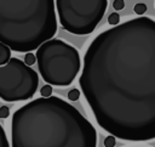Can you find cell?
<instances>
[{
  "instance_id": "5",
  "label": "cell",
  "mask_w": 155,
  "mask_h": 147,
  "mask_svg": "<svg viewBox=\"0 0 155 147\" xmlns=\"http://www.w3.org/2000/svg\"><path fill=\"white\" fill-rule=\"evenodd\" d=\"M107 7L108 0H56L61 26L75 35L91 34Z\"/></svg>"
},
{
  "instance_id": "11",
  "label": "cell",
  "mask_w": 155,
  "mask_h": 147,
  "mask_svg": "<svg viewBox=\"0 0 155 147\" xmlns=\"http://www.w3.org/2000/svg\"><path fill=\"white\" fill-rule=\"evenodd\" d=\"M36 62V55L31 53V52H27L24 56V63L27 66H33Z\"/></svg>"
},
{
  "instance_id": "2",
  "label": "cell",
  "mask_w": 155,
  "mask_h": 147,
  "mask_svg": "<svg viewBox=\"0 0 155 147\" xmlns=\"http://www.w3.org/2000/svg\"><path fill=\"white\" fill-rule=\"evenodd\" d=\"M11 143L12 147H97V131L67 101L40 97L13 113Z\"/></svg>"
},
{
  "instance_id": "1",
  "label": "cell",
  "mask_w": 155,
  "mask_h": 147,
  "mask_svg": "<svg viewBox=\"0 0 155 147\" xmlns=\"http://www.w3.org/2000/svg\"><path fill=\"white\" fill-rule=\"evenodd\" d=\"M79 84L103 130L125 141L155 138V21L139 16L98 34Z\"/></svg>"
},
{
  "instance_id": "6",
  "label": "cell",
  "mask_w": 155,
  "mask_h": 147,
  "mask_svg": "<svg viewBox=\"0 0 155 147\" xmlns=\"http://www.w3.org/2000/svg\"><path fill=\"white\" fill-rule=\"evenodd\" d=\"M39 86L38 73L16 57L0 67V98L6 102L25 101L34 96Z\"/></svg>"
},
{
  "instance_id": "9",
  "label": "cell",
  "mask_w": 155,
  "mask_h": 147,
  "mask_svg": "<svg viewBox=\"0 0 155 147\" xmlns=\"http://www.w3.org/2000/svg\"><path fill=\"white\" fill-rule=\"evenodd\" d=\"M108 23L110 26H117V24H120V15L117 12L110 13L109 17H108Z\"/></svg>"
},
{
  "instance_id": "10",
  "label": "cell",
  "mask_w": 155,
  "mask_h": 147,
  "mask_svg": "<svg viewBox=\"0 0 155 147\" xmlns=\"http://www.w3.org/2000/svg\"><path fill=\"white\" fill-rule=\"evenodd\" d=\"M0 147H10L8 141H7V136H6L5 130L1 126V124H0Z\"/></svg>"
},
{
  "instance_id": "16",
  "label": "cell",
  "mask_w": 155,
  "mask_h": 147,
  "mask_svg": "<svg viewBox=\"0 0 155 147\" xmlns=\"http://www.w3.org/2000/svg\"><path fill=\"white\" fill-rule=\"evenodd\" d=\"M8 114H10L8 107H7V106H0V118L5 119V118L8 117Z\"/></svg>"
},
{
  "instance_id": "14",
  "label": "cell",
  "mask_w": 155,
  "mask_h": 147,
  "mask_svg": "<svg viewBox=\"0 0 155 147\" xmlns=\"http://www.w3.org/2000/svg\"><path fill=\"white\" fill-rule=\"evenodd\" d=\"M116 143V140H115V136L113 135H109L104 138V147H114Z\"/></svg>"
},
{
  "instance_id": "12",
  "label": "cell",
  "mask_w": 155,
  "mask_h": 147,
  "mask_svg": "<svg viewBox=\"0 0 155 147\" xmlns=\"http://www.w3.org/2000/svg\"><path fill=\"white\" fill-rule=\"evenodd\" d=\"M40 95L42 97H50L52 95V85L50 84H46L44 85L41 89H40Z\"/></svg>"
},
{
  "instance_id": "13",
  "label": "cell",
  "mask_w": 155,
  "mask_h": 147,
  "mask_svg": "<svg viewBox=\"0 0 155 147\" xmlns=\"http://www.w3.org/2000/svg\"><path fill=\"white\" fill-rule=\"evenodd\" d=\"M80 97V91L78 89H71L69 92H68V98L70 101H78Z\"/></svg>"
},
{
  "instance_id": "3",
  "label": "cell",
  "mask_w": 155,
  "mask_h": 147,
  "mask_svg": "<svg viewBox=\"0 0 155 147\" xmlns=\"http://www.w3.org/2000/svg\"><path fill=\"white\" fill-rule=\"evenodd\" d=\"M57 32L54 0H0V41L30 52Z\"/></svg>"
},
{
  "instance_id": "4",
  "label": "cell",
  "mask_w": 155,
  "mask_h": 147,
  "mask_svg": "<svg viewBox=\"0 0 155 147\" xmlns=\"http://www.w3.org/2000/svg\"><path fill=\"white\" fill-rule=\"evenodd\" d=\"M39 73L46 84L64 87L76 78L81 62L79 51L61 39H50L36 50Z\"/></svg>"
},
{
  "instance_id": "15",
  "label": "cell",
  "mask_w": 155,
  "mask_h": 147,
  "mask_svg": "<svg viewBox=\"0 0 155 147\" xmlns=\"http://www.w3.org/2000/svg\"><path fill=\"white\" fill-rule=\"evenodd\" d=\"M113 7L116 10V11H120L125 7V1L124 0H114L113 1Z\"/></svg>"
},
{
  "instance_id": "7",
  "label": "cell",
  "mask_w": 155,
  "mask_h": 147,
  "mask_svg": "<svg viewBox=\"0 0 155 147\" xmlns=\"http://www.w3.org/2000/svg\"><path fill=\"white\" fill-rule=\"evenodd\" d=\"M11 60V49L0 41V67L5 66Z\"/></svg>"
},
{
  "instance_id": "8",
  "label": "cell",
  "mask_w": 155,
  "mask_h": 147,
  "mask_svg": "<svg viewBox=\"0 0 155 147\" xmlns=\"http://www.w3.org/2000/svg\"><path fill=\"white\" fill-rule=\"evenodd\" d=\"M133 11H134L136 15H138V16H143V15L145 13V11H147V5L143 4V2H138V4L134 5Z\"/></svg>"
}]
</instances>
